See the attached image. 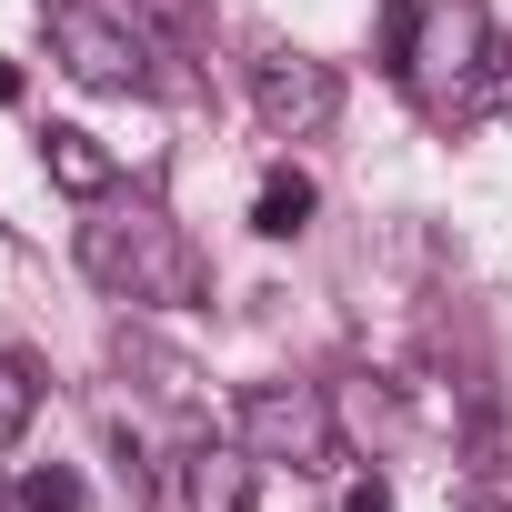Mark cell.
Returning <instances> with one entry per match:
<instances>
[{"label":"cell","instance_id":"cell-7","mask_svg":"<svg viewBox=\"0 0 512 512\" xmlns=\"http://www.w3.org/2000/svg\"><path fill=\"white\" fill-rule=\"evenodd\" d=\"M41 161H51V181H61L71 201H111V181H121V171H111V151H101L91 131H71V121H51V131H41Z\"/></svg>","mask_w":512,"mask_h":512},{"label":"cell","instance_id":"cell-3","mask_svg":"<svg viewBox=\"0 0 512 512\" xmlns=\"http://www.w3.org/2000/svg\"><path fill=\"white\" fill-rule=\"evenodd\" d=\"M412 91L422 101H472L482 91V61H492V21L482 0H422V31H412Z\"/></svg>","mask_w":512,"mask_h":512},{"label":"cell","instance_id":"cell-13","mask_svg":"<svg viewBox=\"0 0 512 512\" xmlns=\"http://www.w3.org/2000/svg\"><path fill=\"white\" fill-rule=\"evenodd\" d=\"M11 101H21V71H11V61H0V111H11Z\"/></svg>","mask_w":512,"mask_h":512},{"label":"cell","instance_id":"cell-12","mask_svg":"<svg viewBox=\"0 0 512 512\" xmlns=\"http://www.w3.org/2000/svg\"><path fill=\"white\" fill-rule=\"evenodd\" d=\"M342 512H392V482H382V472H372V482H352V492H342Z\"/></svg>","mask_w":512,"mask_h":512},{"label":"cell","instance_id":"cell-10","mask_svg":"<svg viewBox=\"0 0 512 512\" xmlns=\"http://www.w3.org/2000/svg\"><path fill=\"white\" fill-rule=\"evenodd\" d=\"M21 512H81V472H61V462H41V472L21 482Z\"/></svg>","mask_w":512,"mask_h":512},{"label":"cell","instance_id":"cell-1","mask_svg":"<svg viewBox=\"0 0 512 512\" xmlns=\"http://www.w3.org/2000/svg\"><path fill=\"white\" fill-rule=\"evenodd\" d=\"M81 272H91L111 302H151V312H171V302H201V292H211L201 251H191V241H181V221H161L151 201L81 221Z\"/></svg>","mask_w":512,"mask_h":512},{"label":"cell","instance_id":"cell-4","mask_svg":"<svg viewBox=\"0 0 512 512\" xmlns=\"http://www.w3.org/2000/svg\"><path fill=\"white\" fill-rule=\"evenodd\" d=\"M41 21H51V61H61L71 81H91V91H141L151 51H141L131 21L91 11V0H41Z\"/></svg>","mask_w":512,"mask_h":512},{"label":"cell","instance_id":"cell-2","mask_svg":"<svg viewBox=\"0 0 512 512\" xmlns=\"http://www.w3.org/2000/svg\"><path fill=\"white\" fill-rule=\"evenodd\" d=\"M241 442L262 462H292V472H332L342 462V432H332L322 382H251L241 392Z\"/></svg>","mask_w":512,"mask_h":512},{"label":"cell","instance_id":"cell-14","mask_svg":"<svg viewBox=\"0 0 512 512\" xmlns=\"http://www.w3.org/2000/svg\"><path fill=\"white\" fill-rule=\"evenodd\" d=\"M462 512H512V502H502V492H472V502H462Z\"/></svg>","mask_w":512,"mask_h":512},{"label":"cell","instance_id":"cell-8","mask_svg":"<svg viewBox=\"0 0 512 512\" xmlns=\"http://www.w3.org/2000/svg\"><path fill=\"white\" fill-rule=\"evenodd\" d=\"M312 211H322V191H312V171H292V161H272V171H262V191H251V231H262V241L312 231Z\"/></svg>","mask_w":512,"mask_h":512},{"label":"cell","instance_id":"cell-5","mask_svg":"<svg viewBox=\"0 0 512 512\" xmlns=\"http://www.w3.org/2000/svg\"><path fill=\"white\" fill-rule=\"evenodd\" d=\"M251 111H262L272 141H312V131H332L342 81H332V61H312V51H262V61H251Z\"/></svg>","mask_w":512,"mask_h":512},{"label":"cell","instance_id":"cell-9","mask_svg":"<svg viewBox=\"0 0 512 512\" xmlns=\"http://www.w3.org/2000/svg\"><path fill=\"white\" fill-rule=\"evenodd\" d=\"M31 412H41V372H31L21 352H0V442H21Z\"/></svg>","mask_w":512,"mask_h":512},{"label":"cell","instance_id":"cell-15","mask_svg":"<svg viewBox=\"0 0 512 512\" xmlns=\"http://www.w3.org/2000/svg\"><path fill=\"white\" fill-rule=\"evenodd\" d=\"M151 11H161V21H191V0H151Z\"/></svg>","mask_w":512,"mask_h":512},{"label":"cell","instance_id":"cell-6","mask_svg":"<svg viewBox=\"0 0 512 512\" xmlns=\"http://www.w3.org/2000/svg\"><path fill=\"white\" fill-rule=\"evenodd\" d=\"M251 492H262V452L251 442H191L171 462V502L181 512H251Z\"/></svg>","mask_w":512,"mask_h":512},{"label":"cell","instance_id":"cell-11","mask_svg":"<svg viewBox=\"0 0 512 512\" xmlns=\"http://www.w3.org/2000/svg\"><path fill=\"white\" fill-rule=\"evenodd\" d=\"M472 101H512V41H492V71H482V91Z\"/></svg>","mask_w":512,"mask_h":512}]
</instances>
